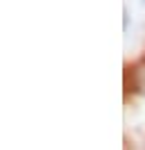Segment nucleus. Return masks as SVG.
Segmentation results:
<instances>
[{"mask_svg":"<svg viewBox=\"0 0 145 150\" xmlns=\"http://www.w3.org/2000/svg\"><path fill=\"white\" fill-rule=\"evenodd\" d=\"M143 2H145V0H143Z\"/></svg>","mask_w":145,"mask_h":150,"instance_id":"f257e3e1","label":"nucleus"}]
</instances>
